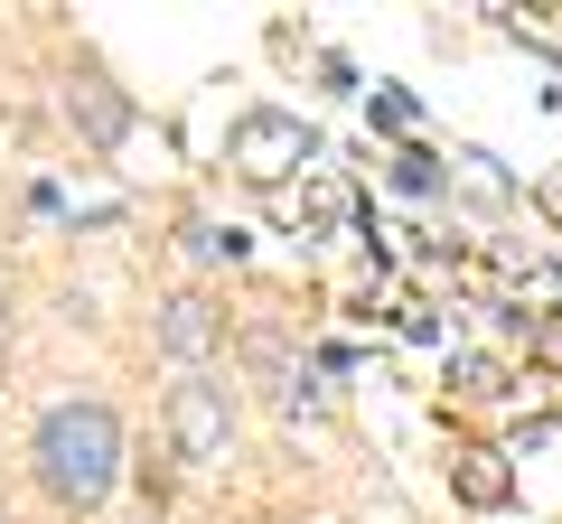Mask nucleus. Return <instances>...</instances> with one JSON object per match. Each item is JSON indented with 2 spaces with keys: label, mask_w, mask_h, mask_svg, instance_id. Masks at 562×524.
<instances>
[{
  "label": "nucleus",
  "mask_w": 562,
  "mask_h": 524,
  "mask_svg": "<svg viewBox=\"0 0 562 524\" xmlns=\"http://www.w3.org/2000/svg\"><path fill=\"white\" fill-rule=\"evenodd\" d=\"M301 524H328V515H301Z\"/></svg>",
  "instance_id": "4468645a"
},
{
  "label": "nucleus",
  "mask_w": 562,
  "mask_h": 524,
  "mask_svg": "<svg viewBox=\"0 0 562 524\" xmlns=\"http://www.w3.org/2000/svg\"><path fill=\"white\" fill-rule=\"evenodd\" d=\"M0 524H10V505H0Z\"/></svg>",
  "instance_id": "2eb2a0df"
},
{
  "label": "nucleus",
  "mask_w": 562,
  "mask_h": 524,
  "mask_svg": "<svg viewBox=\"0 0 562 524\" xmlns=\"http://www.w3.org/2000/svg\"><path fill=\"white\" fill-rule=\"evenodd\" d=\"M394 187H413V197H422V187H441V160H431V150H403V160H394Z\"/></svg>",
  "instance_id": "1a4fd4ad"
},
{
  "label": "nucleus",
  "mask_w": 562,
  "mask_h": 524,
  "mask_svg": "<svg viewBox=\"0 0 562 524\" xmlns=\"http://www.w3.org/2000/svg\"><path fill=\"white\" fill-rule=\"evenodd\" d=\"M450 478H460L469 505H506V497H516V478H506V449H460V468H450Z\"/></svg>",
  "instance_id": "0eeeda50"
},
{
  "label": "nucleus",
  "mask_w": 562,
  "mask_h": 524,
  "mask_svg": "<svg viewBox=\"0 0 562 524\" xmlns=\"http://www.w3.org/2000/svg\"><path fill=\"white\" fill-rule=\"evenodd\" d=\"M160 422H169L179 468H216L225 449H235V394H225V375H179Z\"/></svg>",
  "instance_id": "7ed1b4c3"
},
{
  "label": "nucleus",
  "mask_w": 562,
  "mask_h": 524,
  "mask_svg": "<svg viewBox=\"0 0 562 524\" xmlns=\"http://www.w3.org/2000/svg\"><path fill=\"white\" fill-rule=\"evenodd\" d=\"M460 179L479 187V197H516V187H506V169H487V150H460Z\"/></svg>",
  "instance_id": "9d476101"
},
{
  "label": "nucleus",
  "mask_w": 562,
  "mask_h": 524,
  "mask_svg": "<svg viewBox=\"0 0 562 524\" xmlns=\"http://www.w3.org/2000/svg\"><path fill=\"white\" fill-rule=\"evenodd\" d=\"M254 375H262V394H272L281 412H328V384L310 375V365H291L281 338H254Z\"/></svg>",
  "instance_id": "423d86ee"
},
{
  "label": "nucleus",
  "mask_w": 562,
  "mask_h": 524,
  "mask_svg": "<svg viewBox=\"0 0 562 524\" xmlns=\"http://www.w3.org/2000/svg\"><path fill=\"white\" fill-rule=\"evenodd\" d=\"M132 524H169V515H160V505H140V515H132Z\"/></svg>",
  "instance_id": "f8f14e48"
},
{
  "label": "nucleus",
  "mask_w": 562,
  "mask_h": 524,
  "mask_svg": "<svg viewBox=\"0 0 562 524\" xmlns=\"http://www.w3.org/2000/svg\"><path fill=\"white\" fill-rule=\"evenodd\" d=\"M29 478H38L47 505H66V515H94L103 497H113L122 478V422L113 403H47L38 431H29Z\"/></svg>",
  "instance_id": "f257e3e1"
},
{
  "label": "nucleus",
  "mask_w": 562,
  "mask_h": 524,
  "mask_svg": "<svg viewBox=\"0 0 562 524\" xmlns=\"http://www.w3.org/2000/svg\"><path fill=\"white\" fill-rule=\"evenodd\" d=\"M460 394H506V365L497 356H460Z\"/></svg>",
  "instance_id": "9b49d317"
},
{
  "label": "nucleus",
  "mask_w": 562,
  "mask_h": 524,
  "mask_svg": "<svg viewBox=\"0 0 562 524\" xmlns=\"http://www.w3.org/2000/svg\"><path fill=\"white\" fill-rule=\"evenodd\" d=\"M66 122H76L94 150H122V132H132V94H122L103 66H76V76H66Z\"/></svg>",
  "instance_id": "39448f33"
},
{
  "label": "nucleus",
  "mask_w": 562,
  "mask_h": 524,
  "mask_svg": "<svg viewBox=\"0 0 562 524\" xmlns=\"http://www.w3.org/2000/svg\"><path fill=\"white\" fill-rule=\"evenodd\" d=\"M310 160H319V132H310L301 113H281V103H244V113L225 122V169H235L244 187H281Z\"/></svg>",
  "instance_id": "f03ea898"
},
{
  "label": "nucleus",
  "mask_w": 562,
  "mask_h": 524,
  "mask_svg": "<svg viewBox=\"0 0 562 524\" xmlns=\"http://www.w3.org/2000/svg\"><path fill=\"white\" fill-rule=\"evenodd\" d=\"M179 243H188L198 262H235V253H244V235H235V225H216V216H188Z\"/></svg>",
  "instance_id": "6e6552de"
},
{
  "label": "nucleus",
  "mask_w": 562,
  "mask_h": 524,
  "mask_svg": "<svg viewBox=\"0 0 562 524\" xmlns=\"http://www.w3.org/2000/svg\"><path fill=\"white\" fill-rule=\"evenodd\" d=\"M150 338H160V356H169V365L206 375V356L225 346V309H216V291H169L160 319H150Z\"/></svg>",
  "instance_id": "20e7f679"
},
{
  "label": "nucleus",
  "mask_w": 562,
  "mask_h": 524,
  "mask_svg": "<svg viewBox=\"0 0 562 524\" xmlns=\"http://www.w3.org/2000/svg\"><path fill=\"white\" fill-rule=\"evenodd\" d=\"M0 309H10V282H0Z\"/></svg>",
  "instance_id": "ddd939ff"
}]
</instances>
